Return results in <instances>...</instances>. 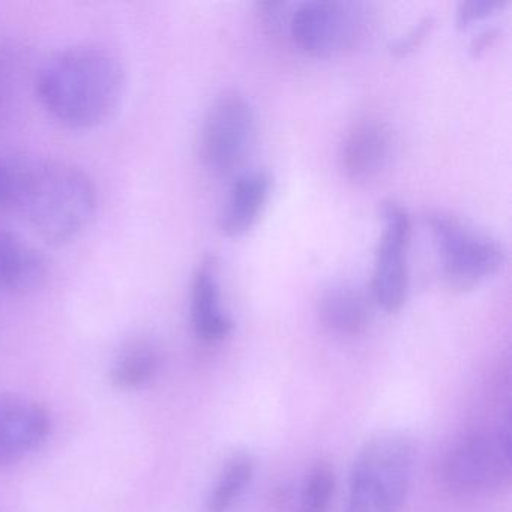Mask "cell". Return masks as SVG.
<instances>
[{
  "label": "cell",
  "instance_id": "6da1fadb",
  "mask_svg": "<svg viewBox=\"0 0 512 512\" xmlns=\"http://www.w3.org/2000/svg\"><path fill=\"white\" fill-rule=\"evenodd\" d=\"M34 88L53 121L68 130L89 131L115 115L127 77L115 53L97 44H74L40 65Z\"/></svg>",
  "mask_w": 512,
  "mask_h": 512
},
{
  "label": "cell",
  "instance_id": "7a4b0ae2",
  "mask_svg": "<svg viewBox=\"0 0 512 512\" xmlns=\"http://www.w3.org/2000/svg\"><path fill=\"white\" fill-rule=\"evenodd\" d=\"M97 206L94 179L82 167L61 160H22L14 211L47 244L59 247L79 238Z\"/></svg>",
  "mask_w": 512,
  "mask_h": 512
},
{
  "label": "cell",
  "instance_id": "3957f363",
  "mask_svg": "<svg viewBox=\"0 0 512 512\" xmlns=\"http://www.w3.org/2000/svg\"><path fill=\"white\" fill-rule=\"evenodd\" d=\"M415 445L403 434L365 443L350 473L344 512H401L415 470Z\"/></svg>",
  "mask_w": 512,
  "mask_h": 512
},
{
  "label": "cell",
  "instance_id": "277c9868",
  "mask_svg": "<svg viewBox=\"0 0 512 512\" xmlns=\"http://www.w3.org/2000/svg\"><path fill=\"white\" fill-rule=\"evenodd\" d=\"M428 226L440 254L443 278L452 289H476L505 266V245L461 218L436 212L428 217Z\"/></svg>",
  "mask_w": 512,
  "mask_h": 512
},
{
  "label": "cell",
  "instance_id": "5b68a950",
  "mask_svg": "<svg viewBox=\"0 0 512 512\" xmlns=\"http://www.w3.org/2000/svg\"><path fill=\"white\" fill-rule=\"evenodd\" d=\"M511 421L508 416L490 431L463 437L445 461L449 487L464 494L490 493L511 479Z\"/></svg>",
  "mask_w": 512,
  "mask_h": 512
},
{
  "label": "cell",
  "instance_id": "8992f818",
  "mask_svg": "<svg viewBox=\"0 0 512 512\" xmlns=\"http://www.w3.org/2000/svg\"><path fill=\"white\" fill-rule=\"evenodd\" d=\"M364 7L338 0H310L289 17V34L301 52L331 58L361 43L367 31Z\"/></svg>",
  "mask_w": 512,
  "mask_h": 512
},
{
  "label": "cell",
  "instance_id": "52a82bcc",
  "mask_svg": "<svg viewBox=\"0 0 512 512\" xmlns=\"http://www.w3.org/2000/svg\"><path fill=\"white\" fill-rule=\"evenodd\" d=\"M256 137V113L250 101L226 91L209 107L200 131V157L215 175H230L244 164Z\"/></svg>",
  "mask_w": 512,
  "mask_h": 512
},
{
  "label": "cell",
  "instance_id": "ba28073f",
  "mask_svg": "<svg viewBox=\"0 0 512 512\" xmlns=\"http://www.w3.org/2000/svg\"><path fill=\"white\" fill-rule=\"evenodd\" d=\"M383 230L374 256L371 301L386 313H397L409 295V248L412 220L400 203L383 205Z\"/></svg>",
  "mask_w": 512,
  "mask_h": 512
},
{
  "label": "cell",
  "instance_id": "9c48e42d",
  "mask_svg": "<svg viewBox=\"0 0 512 512\" xmlns=\"http://www.w3.org/2000/svg\"><path fill=\"white\" fill-rule=\"evenodd\" d=\"M49 412L37 401L0 392V469L37 451L50 433Z\"/></svg>",
  "mask_w": 512,
  "mask_h": 512
},
{
  "label": "cell",
  "instance_id": "30bf717a",
  "mask_svg": "<svg viewBox=\"0 0 512 512\" xmlns=\"http://www.w3.org/2000/svg\"><path fill=\"white\" fill-rule=\"evenodd\" d=\"M190 316L194 334L205 343H217L233 331L232 317L224 310L220 269L214 257L203 259L194 272Z\"/></svg>",
  "mask_w": 512,
  "mask_h": 512
},
{
  "label": "cell",
  "instance_id": "8fae6325",
  "mask_svg": "<svg viewBox=\"0 0 512 512\" xmlns=\"http://www.w3.org/2000/svg\"><path fill=\"white\" fill-rule=\"evenodd\" d=\"M271 176L265 170L239 173L218 217V229L229 238L250 232L262 217L271 197Z\"/></svg>",
  "mask_w": 512,
  "mask_h": 512
},
{
  "label": "cell",
  "instance_id": "7c38bea8",
  "mask_svg": "<svg viewBox=\"0 0 512 512\" xmlns=\"http://www.w3.org/2000/svg\"><path fill=\"white\" fill-rule=\"evenodd\" d=\"M46 257L17 233L0 227V293L28 295L47 280Z\"/></svg>",
  "mask_w": 512,
  "mask_h": 512
},
{
  "label": "cell",
  "instance_id": "4fadbf2b",
  "mask_svg": "<svg viewBox=\"0 0 512 512\" xmlns=\"http://www.w3.org/2000/svg\"><path fill=\"white\" fill-rule=\"evenodd\" d=\"M391 157V130L383 122L364 121L347 134L341 164L353 181H370L386 169Z\"/></svg>",
  "mask_w": 512,
  "mask_h": 512
},
{
  "label": "cell",
  "instance_id": "5bb4252c",
  "mask_svg": "<svg viewBox=\"0 0 512 512\" xmlns=\"http://www.w3.org/2000/svg\"><path fill=\"white\" fill-rule=\"evenodd\" d=\"M373 304L371 298L355 287H332L320 298L319 317L325 328L334 334L353 337L370 325Z\"/></svg>",
  "mask_w": 512,
  "mask_h": 512
},
{
  "label": "cell",
  "instance_id": "9a60e30c",
  "mask_svg": "<svg viewBox=\"0 0 512 512\" xmlns=\"http://www.w3.org/2000/svg\"><path fill=\"white\" fill-rule=\"evenodd\" d=\"M160 365L161 355L157 346L148 340H136L122 350L110 377L116 388H142L157 376Z\"/></svg>",
  "mask_w": 512,
  "mask_h": 512
},
{
  "label": "cell",
  "instance_id": "2e32d148",
  "mask_svg": "<svg viewBox=\"0 0 512 512\" xmlns=\"http://www.w3.org/2000/svg\"><path fill=\"white\" fill-rule=\"evenodd\" d=\"M253 476L254 463L250 457L239 455L229 461L209 494L208 512H229L250 487Z\"/></svg>",
  "mask_w": 512,
  "mask_h": 512
},
{
  "label": "cell",
  "instance_id": "e0dca14e",
  "mask_svg": "<svg viewBox=\"0 0 512 512\" xmlns=\"http://www.w3.org/2000/svg\"><path fill=\"white\" fill-rule=\"evenodd\" d=\"M22 74L19 52L7 41H0V128L10 121L17 107Z\"/></svg>",
  "mask_w": 512,
  "mask_h": 512
},
{
  "label": "cell",
  "instance_id": "ac0fdd59",
  "mask_svg": "<svg viewBox=\"0 0 512 512\" xmlns=\"http://www.w3.org/2000/svg\"><path fill=\"white\" fill-rule=\"evenodd\" d=\"M334 493V472L326 464H317L305 478L293 512H328Z\"/></svg>",
  "mask_w": 512,
  "mask_h": 512
},
{
  "label": "cell",
  "instance_id": "d6986e66",
  "mask_svg": "<svg viewBox=\"0 0 512 512\" xmlns=\"http://www.w3.org/2000/svg\"><path fill=\"white\" fill-rule=\"evenodd\" d=\"M22 160L0 154V212L16 208Z\"/></svg>",
  "mask_w": 512,
  "mask_h": 512
},
{
  "label": "cell",
  "instance_id": "ffe728a7",
  "mask_svg": "<svg viewBox=\"0 0 512 512\" xmlns=\"http://www.w3.org/2000/svg\"><path fill=\"white\" fill-rule=\"evenodd\" d=\"M505 0H469L460 4L457 10V23L460 28H467L479 20L487 19L496 11L505 7Z\"/></svg>",
  "mask_w": 512,
  "mask_h": 512
},
{
  "label": "cell",
  "instance_id": "44dd1931",
  "mask_svg": "<svg viewBox=\"0 0 512 512\" xmlns=\"http://www.w3.org/2000/svg\"><path fill=\"white\" fill-rule=\"evenodd\" d=\"M431 28H433V20H422V22H419L415 28L410 29L406 35L398 38V40L395 41L392 50H394L397 55H406V53H409L410 50L415 49V47L418 46V44L421 43L425 37H427Z\"/></svg>",
  "mask_w": 512,
  "mask_h": 512
}]
</instances>
